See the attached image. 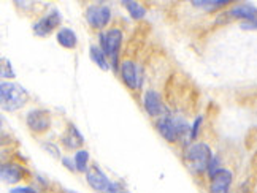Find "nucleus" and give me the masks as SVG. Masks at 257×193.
<instances>
[{"instance_id":"nucleus-15","label":"nucleus","mask_w":257,"mask_h":193,"mask_svg":"<svg viewBox=\"0 0 257 193\" xmlns=\"http://www.w3.org/2000/svg\"><path fill=\"white\" fill-rule=\"evenodd\" d=\"M89 56H91L92 62H95L103 72L110 70V62L106 60V54L102 51V48H98V46L92 44L91 48H89Z\"/></svg>"},{"instance_id":"nucleus-23","label":"nucleus","mask_w":257,"mask_h":193,"mask_svg":"<svg viewBox=\"0 0 257 193\" xmlns=\"http://www.w3.org/2000/svg\"><path fill=\"white\" fill-rule=\"evenodd\" d=\"M200 124H202V118L195 119V122H194V125H192V132H191V138H192V140H195V138H197V133H199Z\"/></svg>"},{"instance_id":"nucleus-17","label":"nucleus","mask_w":257,"mask_h":193,"mask_svg":"<svg viewBox=\"0 0 257 193\" xmlns=\"http://www.w3.org/2000/svg\"><path fill=\"white\" fill-rule=\"evenodd\" d=\"M124 6L127 8L128 14H131L134 19H142L146 14V10L142 4L138 2H124Z\"/></svg>"},{"instance_id":"nucleus-24","label":"nucleus","mask_w":257,"mask_h":193,"mask_svg":"<svg viewBox=\"0 0 257 193\" xmlns=\"http://www.w3.org/2000/svg\"><path fill=\"white\" fill-rule=\"evenodd\" d=\"M10 193H35V190L31 187H15L10 190Z\"/></svg>"},{"instance_id":"nucleus-6","label":"nucleus","mask_w":257,"mask_h":193,"mask_svg":"<svg viewBox=\"0 0 257 193\" xmlns=\"http://www.w3.org/2000/svg\"><path fill=\"white\" fill-rule=\"evenodd\" d=\"M26 122L34 133H43L51 127V118H49L48 111L43 110H32L29 111Z\"/></svg>"},{"instance_id":"nucleus-7","label":"nucleus","mask_w":257,"mask_h":193,"mask_svg":"<svg viewBox=\"0 0 257 193\" xmlns=\"http://www.w3.org/2000/svg\"><path fill=\"white\" fill-rule=\"evenodd\" d=\"M121 76L122 81L125 82V86L128 89H140L142 86V73L138 70V66L135 62L132 60H124L121 64Z\"/></svg>"},{"instance_id":"nucleus-8","label":"nucleus","mask_w":257,"mask_h":193,"mask_svg":"<svg viewBox=\"0 0 257 193\" xmlns=\"http://www.w3.org/2000/svg\"><path fill=\"white\" fill-rule=\"evenodd\" d=\"M59 24H61V13H59L57 10H53L51 13H48L37 24H34V34L37 36H46L51 34Z\"/></svg>"},{"instance_id":"nucleus-11","label":"nucleus","mask_w":257,"mask_h":193,"mask_svg":"<svg viewBox=\"0 0 257 193\" xmlns=\"http://www.w3.org/2000/svg\"><path fill=\"white\" fill-rule=\"evenodd\" d=\"M232 184V172L227 170H219L211 178L210 193H229Z\"/></svg>"},{"instance_id":"nucleus-18","label":"nucleus","mask_w":257,"mask_h":193,"mask_svg":"<svg viewBox=\"0 0 257 193\" xmlns=\"http://www.w3.org/2000/svg\"><path fill=\"white\" fill-rule=\"evenodd\" d=\"M87 160H89V154H87V150H78V152L75 154V158H73L76 170H78V171H81V172H84L86 168H87Z\"/></svg>"},{"instance_id":"nucleus-2","label":"nucleus","mask_w":257,"mask_h":193,"mask_svg":"<svg viewBox=\"0 0 257 193\" xmlns=\"http://www.w3.org/2000/svg\"><path fill=\"white\" fill-rule=\"evenodd\" d=\"M157 130L167 141H178L184 133L187 132V124L181 118H175V116H164V118L157 122Z\"/></svg>"},{"instance_id":"nucleus-5","label":"nucleus","mask_w":257,"mask_h":193,"mask_svg":"<svg viewBox=\"0 0 257 193\" xmlns=\"http://www.w3.org/2000/svg\"><path fill=\"white\" fill-rule=\"evenodd\" d=\"M86 19H87V24L94 27V28H102L105 27L111 19V12L108 6L103 5H92L87 8L86 12Z\"/></svg>"},{"instance_id":"nucleus-3","label":"nucleus","mask_w":257,"mask_h":193,"mask_svg":"<svg viewBox=\"0 0 257 193\" xmlns=\"http://www.w3.org/2000/svg\"><path fill=\"white\" fill-rule=\"evenodd\" d=\"M211 158H213L211 149L208 148V144H205V142L192 144V146L186 152V160L191 163L195 171L208 170Z\"/></svg>"},{"instance_id":"nucleus-4","label":"nucleus","mask_w":257,"mask_h":193,"mask_svg":"<svg viewBox=\"0 0 257 193\" xmlns=\"http://www.w3.org/2000/svg\"><path fill=\"white\" fill-rule=\"evenodd\" d=\"M121 42H122V32L119 28H111L106 34L100 35V48L106 56H110L113 66L117 65V52H119Z\"/></svg>"},{"instance_id":"nucleus-22","label":"nucleus","mask_w":257,"mask_h":193,"mask_svg":"<svg viewBox=\"0 0 257 193\" xmlns=\"http://www.w3.org/2000/svg\"><path fill=\"white\" fill-rule=\"evenodd\" d=\"M45 149H46V150H48L49 154H51L53 157H56V158H59V157H61V154H59V149H57L56 146H53V144L46 142V144H45Z\"/></svg>"},{"instance_id":"nucleus-25","label":"nucleus","mask_w":257,"mask_h":193,"mask_svg":"<svg viewBox=\"0 0 257 193\" xmlns=\"http://www.w3.org/2000/svg\"><path fill=\"white\" fill-rule=\"evenodd\" d=\"M106 193H125V192L122 190V187H121L119 184H114V182H113V186H111V188H110V190H108Z\"/></svg>"},{"instance_id":"nucleus-26","label":"nucleus","mask_w":257,"mask_h":193,"mask_svg":"<svg viewBox=\"0 0 257 193\" xmlns=\"http://www.w3.org/2000/svg\"><path fill=\"white\" fill-rule=\"evenodd\" d=\"M62 162H64V165H65L68 170H72V171H75V170H76V166H75V162H72L70 158H67V157H65V158H62Z\"/></svg>"},{"instance_id":"nucleus-19","label":"nucleus","mask_w":257,"mask_h":193,"mask_svg":"<svg viewBox=\"0 0 257 193\" xmlns=\"http://www.w3.org/2000/svg\"><path fill=\"white\" fill-rule=\"evenodd\" d=\"M227 2H217V0H199V2H192L195 8H202L205 12H213L214 8L224 6Z\"/></svg>"},{"instance_id":"nucleus-9","label":"nucleus","mask_w":257,"mask_h":193,"mask_svg":"<svg viewBox=\"0 0 257 193\" xmlns=\"http://www.w3.org/2000/svg\"><path fill=\"white\" fill-rule=\"evenodd\" d=\"M143 104H145L146 112L150 114V116H164V114H167L165 104L161 100V95L157 94L156 90H148L145 94Z\"/></svg>"},{"instance_id":"nucleus-1","label":"nucleus","mask_w":257,"mask_h":193,"mask_svg":"<svg viewBox=\"0 0 257 193\" xmlns=\"http://www.w3.org/2000/svg\"><path fill=\"white\" fill-rule=\"evenodd\" d=\"M0 98H2V108L5 111H18L26 104L27 92L23 86L4 81L0 84Z\"/></svg>"},{"instance_id":"nucleus-20","label":"nucleus","mask_w":257,"mask_h":193,"mask_svg":"<svg viewBox=\"0 0 257 193\" xmlns=\"http://www.w3.org/2000/svg\"><path fill=\"white\" fill-rule=\"evenodd\" d=\"M2 76L4 78H15V72L10 66V60L4 59L2 60Z\"/></svg>"},{"instance_id":"nucleus-13","label":"nucleus","mask_w":257,"mask_h":193,"mask_svg":"<svg viewBox=\"0 0 257 193\" xmlns=\"http://www.w3.org/2000/svg\"><path fill=\"white\" fill-rule=\"evenodd\" d=\"M230 16L238 18V19H246V21H254L257 18V10L249 4H240V5H235L230 10Z\"/></svg>"},{"instance_id":"nucleus-10","label":"nucleus","mask_w":257,"mask_h":193,"mask_svg":"<svg viewBox=\"0 0 257 193\" xmlns=\"http://www.w3.org/2000/svg\"><path fill=\"white\" fill-rule=\"evenodd\" d=\"M86 179H87L89 186H91L95 192H100V193H106L108 190L111 188V186H113V182L108 179L97 166L87 172Z\"/></svg>"},{"instance_id":"nucleus-12","label":"nucleus","mask_w":257,"mask_h":193,"mask_svg":"<svg viewBox=\"0 0 257 193\" xmlns=\"http://www.w3.org/2000/svg\"><path fill=\"white\" fill-rule=\"evenodd\" d=\"M0 174H2V180L5 184H16V182H19L23 178L21 168L16 165H12V163H5V165H2Z\"/></svg>"},{"instance_id":"nucleus-14","label":"nucleus","mask_w":257,"mask_h":193,"mask_svg":"<svg viewBox=\"0 0 257 193\" xmlns=\"http://www.w3.org/2000/svg\"><path fill=\"white\" fill-rule=\"evenodd\" d=\"M56 38H57V43L64 48H67V50H72V48H75L78 43L75 32L72 30V28H67V27L61 28V30L57 32Z\"/></svg>"},{"instance_id":"nucleus-21","label":"nucleus","mask_w":257,"mask_h":193,"mask_svg":"<svg viewBox=\"0 0 257 193\" xmlns=\"http://www.w3.org/2000/svg\"><path fill=\"white\" fill-rule=\"evenodd\" d=\"M219 170H221V168H219V158H217V157H213L211 162H210V165H208V172H210V176L213 178Z\"/></svg>"},{"instance_id":"nucleus-16","label":"nucleus","mask_w":257,"mask_h":193,"mask_svg":"<svg viewBox=\"0 0 257 193\" xmlns=\"http://www.w3.org/2000/svg\"><path fill=\"white\" fill-rule=\"evenodd\" d=\"M64 142H65V146H67V148H72V149H75V148L81 146V144H83L81 134L78 133V130L73 127V125H70V127H68V133L65 134Z\"/></svg>"}]
</instances>
